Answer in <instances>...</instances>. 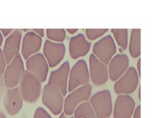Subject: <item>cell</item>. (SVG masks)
<instances>
[{"instance_id":"30bf717a","label":"cell","mask_w":157,"mask_h":118,"mask_svg":"<svg viewBox=\"0 0 157 118\" xmlns=\"http://www.w3.org/2000/svg\"><path fill=\"white\" fill-rule=\"evenodd\" d=\"M69 71V63L65 61L58 69L50 73L48 81V84L58 88L63 96H65L67 92V82Z\"/></svg>"},{"instance_id":"ba28073f","label":"cell","mask_w":157,"mask_h":118,"mask_svg":"<svg viewBox=\"0 0 157 118\" xmlns=\"http://www.w3.org/2000/svg\"><path fill=\"white\" fill-rule=\"evenodd\" d=\"M25 73L23 60L20 54L16 55L4 70V83L9 88H14L19 83Z\"/></svg>"},{"instance_id":"e0dca14e","label":"cell","mask_w":157,"mask_h":118,"mask_svg":"<svg viewBox=\"0 0 157 118\" xmlns=\"http://www.w3.org/2000/svg\"><path fill=\"white\" fill-rule=\"evenodd\" d=\"M91 44L82 33L71 37L69 46L71 57L77 59L86 55L90 49Z\"/></svg>"},{"instance_id":"ac0fdd59","label":"cell","mask_w":157,"mask_h":118,"mask_svg":"<svg viewBox=\"0 0 157 118\" xmlns=\"http://www.w3.org/2000/svg\"><path fill=\"white\" fill-rule=\"evenodd\" d=\"M42 38L33 31L26 33L23 37L21 47L23 57L27 60L29 57L36 53L42 45Z\"/></svg>"},{"instance_id":"44dd1931","label":"cell","mask_w":157,"mask_h":118,"mask_svg":"<svg viewBox=\"0 0 157 118\" xmlns=\"http://www.w3.org/2000/svg\"><path fill=\"white\" fill-rule=\"evenodd\" d=\"M111 33L113 34L118 45L123 49L125 50L128 46V34L127 29H112Z\"/></svg>"},{"instance_id":"7c38bea8","label":"cell","mask_w":157,"mask_h":118,"mask_svg":"<svg viewBox=\"0 0 157 118\" xmlns=\"http://www.w3.org/2000/svg\"><path fill=\"white\" fill-rule=\"evenodd\" d=\"M90 79L95 85H102L109 79L107 66L101 62L93 53L89 58Z\"/></svg>"},{"instance_id":"ffe728a7","label":"cell","mask_w":157,"mask_h":118,"mask_svg":"<svg viewBox=\"0 0 157 118\" xmlns=\"http://www.w3.org/2000/svg\"><path fill=\"white\" fill-rule=\"evenodd\" d=\"M74 118H96L94 112L88 101H85L77 106Z\"/></svg>"},{"instance_id":"1f68e13d","label":"cell","mask_w":157,"mask_h":118,"mask_svg":"<svg viewBox=\"0 0 157 118\" xmlns=\"http://www.w3.org/2000/svg\"><path fill=\"white\" fill-rule=\"evenodd\" d=\"M58 118H74V117H72V116H71V117H67V116H66L64 113H62Z\"/></svg>"},{"instance_id":"d6a6232c","label":"cell","mask_w":157,"mask_h":118,"mask_svg":"<svg viewBox=\"0 0 157 118\" xmlns=\"http://www.w3.org/2000/svg\"><path fill=\"white\" fill-rule=\"evenodd\" d=\"M138 98H139V100H140V87H139L138 90Z\"/></svg>"},{"instance_id":"e575fe53","label":"cell","mask_w":157,"mask_h":118,"mask_svg":"<svg viewBox=\"0 0 157 118\" xmlns=\"http://www.w3.org/2000/svg\"><path fill=\"white\" fill-rule=\"evenodd\" d=\"M2 34H1V33H0V46L1 45V44H2Z\"/></svg>"},{"instance_id":"4316f807","label":"cell","mask_w":157,"mask_h":118,"mask_svg":"<svg viewBox=\"0 0 157 118\" xmlns=\"http://www.w3.org/2000/svg\"><path fill=\"white\" fill-rule=\"evenodd\" d=\"M133 118H140V105H139L134 111Z\"/></svg>"},{"instance_id":"5b68a950","label":"cell","mask_w":157,"mask_h":118,"mask_svg":"<svg viewBox=\"0 0 157 118\" xmlns=\"http://www.w3.org/2000/svg\"><path fill=\"white\" fill-rule=\"evenodd\" d=\"M90 74L87 64L84 60H79L69 71L67 82V91L71 92L75 88L88 84Z\"/></svg>"},{"instance_id":"5bb4252c","label":"cell","mask_w":157,"mask_h":118,"mask_svg":"<svg viewBox=\"0 0 157 118\" xmlns=\"http://www.w3.org/2000/svg\"><path fill=\"white\" fill-rule=\"evenodd\" d=\"M129 58L126 54L118 53L109 63V77L112 81H117L126 71L129 66Z\"/></svg>"},{"instance_id":"8992f818","label":"cell","mask_w":157,"mask_h":118,"mask_svg":"<svg viewBox=\"0 0 157 118\" xmlns=\"http://www.w3.org/2000/svg\"><path fill=\"white\" fill-rule=\"evenodd\" d=\"M116 51L115 42L110 34L99 39L94 44L93 47V54L106 66L109 65Z\"/></svg>"},{"instance_id":"6da1fadb","label":"cell","mask_w":157,"mask_h":118,"mask_svg":"<svg viewBox=\"0 0 157 118\" xmlns=\"http://www.w3.org/2000/svg\"><path fill=\"white\" fill-rule=\"evenodd\" d=\"M18 89L23 100L33 103L40 96L42 84L35 74L28 71H25L19 82Z\"/></svg>"},{"instance_id":"277c9868","label":"cell","mask_w":157,"mask_h":118,"mask_svg":"<svg viewBox=\"0 0 157 118\" xmlns=\"http://www.w3.org/2000/svg\"><path fill=\"white\" fill-rule=\"evenodd\" d=\"M42 101L55 116L59 114L64 105V98L60 90L49 84H46L42 92Z\"/></svg>"},{"instance_id":"d4e9b609","label":"cell","mask_w":157,"mask_h":118,"mask_svg":"<svg viewBox=\"0 0 157 118\" xmlns=\"http://www.w3.org/2000/svg\"><path fill=\"white\" fill-rule=\"evenodd\" d=\"M6 61L5 60L4 53L2 50L0 49V75H1L6 69Z\"/></svg>"},{"instance_id":"8fae6325","label":"cell","mask_w":157,"mask_h":118,"mask_svg":"<svg viewBox=\"0 0 157 118\" xmlns=\"http://www.w3.org/2000/svg\"><path fill=\"white\" fill-rule=\"evenodd\" d=\"M27 71L35 74L41 82L45 81L49 66L43 54L36 53L29 57L26 62Z\"/></svg>"},{"instance_id":"d6986e66","label":"cell","mask_w":157,"mask_h":118,"mask_svg":"<svg viewBox=\"0 0 157 118\" xmlns=\"http://www.w3.org/2000/svg\"><path fill=\"white\" fill-rule=\"evenodd\" d=\"M129 52L132 58H136L140 55V29H132L131 33Z\"/></svg>"},{"instance_id":"3957f363","label":"cell","mask_w":157,"mask_h":118,"mask_svg":"<svg viewBox=\"0 0 157 118\" xmlns=\"http://www.w3.org/2000/svg\"><path fill=\"white\" fill-rule=\"evenodd\" d=\"M91 88V84L88 83L71 92L64 100L63 113L68 116L72 115L78 105L90 99Z\"/></svg>"},{"instance_id":"f546056e","label":"cell","mask_w":157,"mask_h":118,"mask_svg":"<svg viewBox=\"0 0 157 118\" xmlns=\"http://www.w3.org/2000/svg\"><path fill=\"white\" fill-rule=\"evenodd\" d=\"M137 73L140 77V58H139L137 62Z\"/></svg>"},{"instance_id":"4fadbf2b","label":"cell","mask_w":157,"mask_h":118,"mask_svg":"<svg viewBox=\"0 0 157 118\" xmlns=\"http://www.w3.org/2000/svg\"><path fill=\"white\" fill-rule=\"evenodd\" d=\"M135 109V101L128 95H119L113 108V118H130Z\"/></svg>"},{"instance_id":"484cf974","label":"cell","mask_w":157,"mask_h":118,"mask_svg":"<svg viewBox=\"0 0 157 118\" xmlns=\"http://www.w3.org/2000/svg\"><path fill=\"white\" fill-rule=\"evenodd\" d=\"M4 90H5V85L4 83L3 77L0 75V105L2 102Z\"/></svg>"},{"instance_id":"836d02e7","label":"cell","mask_w":157,"mask_h":118,"mask_svg":"<svg viewBox=\"0 0 157 118\" xmlns=\"http://www.w3.org/2000/svg\"><path fill=\"white\" fill-rule=\"evenodd\" d=\"M0 118H6L5 114L2 112H0Z\"/></svg>"},{"instance_id":"83f0119b","label":"cell","mask_w":157,"mask_h":118,"mask_svg":"<svg viewBox=\"0 0 157 118\" xmlns=\"http://www.w3.org/2000/svg\"><path fill=\"white\" fill-rule=\"evenodd\" d=\"M33 31L40 37H43L44 36V29H33Z\"/></svg>"},{"instance_id":"2e32d148","label":"cell","mask_w":157,"mask_h":118,"mask_svg":"<svg viewBox=\"0 0 157 118\" xmlns=\"http://www.w3.org/2000/svg\"><path fill=\"white\" fill-rule=\"evenodd\" d=\"M21 36V31L15 30L6 39L3 53L7 63H9L18 54Z\"/></svg>"},{"instance_id":"f1b7e54d","label":"cell","mask_w":157,"mask_h":118,"mask_svg":"<svg viewBox=\"0 0 157 118\" xmlns=\"http://www.w3.org/2000/svg\"><path fill=\"white\" fill-rule=\"evenodd\" d=\"M1 31L4 36H7L13 31L12 29H1Z\"/></svg>"},{"instance_id":"7402d4cb","label":"cell","mask_w":157,"mask_h":118,"mask_svg":"<svg viewBox=\"0 0 157 118\" xmlns=\"http://www.w3.org/2000/svg\"><path fill=\"white\" fill-rule=\"evenodd\" d=\"M46 34L48 39L58 42V43L63 42L66 36L64 29H47Z\"/></svg>"},{"instance_id":"603a6c76","label":"cell","mask_w":157,"mask_h":118,"mask_svg":"<svg viewBox=\"0 0 157 118\" xmlns=\"http://www.w3.org/2000/svg\"><path fill=\"white\" fill-rule=\"evenodd\" d=\"M108 30V29H86L85 33L89 40L94 41L103 36Z\"/></svg>"},{"instance_id":"52a82bcc","label":"cell","mask_w":157,"mask_h":118,"mask_svg":"<svg viewBox=\"0 0 157 118\" xmlns=\"http://www.w3.org/2000/svg\"><path fill=\"white\" fill-rule=\"evenodd\" d=\"M139 76L134 67H129L114 84V90L118 95L133 93L139 84Z\"/></svg>"},{"instance_id":"9c48e42d","label":"cell","mask_w":157,"mask_h":118,"mask_svg":"<svg viewBox=\"0 0 157 118\" xmlns=\"http://www.w3.org/2000/svg\"><path fill=\"white\" fill-rule=\"evenodd\" d=\"M43 52L48 66L53 68L57 66L64 58L66 47L63 43L46 40L44 43Z\"/></svg>"},{"instance_id":"9a60e30c","label":"cell","mask_w":157,"mask_h":118,"mask_svg":"<svg viewBox=\"0 0 157 118\" xmlns=\"http://www.w3.org/2000/svg\"><path fill=\"white\" fill-rule=\"evenodd\" d=\"M3 102L6 110L10 115L17 114L23 106V99L18 88L7 89L4 93Z\"/></svg>"},{"instance_id":"4dcf8cb0","label":"cell","mask_w":157,"mask_h":118,"mask_svg":"<svg viewBox=\"0 0 157 118\" xmlns=\"http://www.w3.org/2000/svg\"><path fill=\"white\" fill-rule=\"evenodd\" d=\"M77 31H78V29H67V31L71 34H75Z\"/></svg>"},{"instance_id":"d590c367","label":"cell","mask_w":157,"mask_h":118,"mask_svg":"<svg viewBox=\"0 0 157 118\" xmlns=\"http://www.w3.org/2000/svg\"><path fill=\"white\" fill-rule=\"evenodd\" d=\"M107 118H109V117H107Z\"/></svg>"},{"instance_id":"7a4b0ae2","label":"cell","mask_w":157,"mask_h":118,"mask_svg":"<svg viewBox=\"0 0 157 118\" xmlns=\"http://www.w3.org/2000/svg\"><path fill=\"white\" fill-rule=\"evenodd\" d=\"M90 104L96 118H107L112 112V101L109 90L96 92L90 98Z\"/></svg>"},{"instance_id":"cb8c5ba5","label":"cell","mask_w":157,"mask_h":118,"mask_svg":"<svg viewBox=\"0 0 157 118\" xmlns=\"http://www.w3.org/2000/svg\"><path fill=\"white\" fill-rule=\"evenodd\" d=\"M33 118H52L48 112L42 107L37 108L34 114Z\"/></svg>"}]
</instances>
